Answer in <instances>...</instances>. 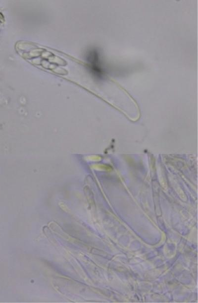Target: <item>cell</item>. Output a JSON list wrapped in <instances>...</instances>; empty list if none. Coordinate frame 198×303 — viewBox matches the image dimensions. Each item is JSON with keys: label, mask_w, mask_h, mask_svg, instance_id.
Segmentation results:
<instances>
[{"label": "cell", "mask_w": 198, "mask_h": 303, "mask_svg": "<svg viewBox=\"0 0 198 303\" xmlns=\"http://www.w3.org/2000/svg\"><path fill=\"white\" fill-rule=\"evenodd\" d=\"M98 52L94 49L88 52L86 60L92 73L95 76L101 78L103 75V70L101 67Z\"/></svg>", "instance_id": "cell-1"}]
</instances>
